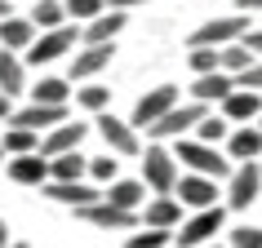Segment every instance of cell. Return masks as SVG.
<instances>
[{"mask_svg":"<svg viewBox=\"0 0 262 248\" xmlns=\"http://www.w3.org/2000/svg\"><path fill=\"white\" fill-rule=\"evenodd\" d=\"M227 244L231 248H262V226H231Z\"/></svg>","mask_w":262,"mask_h":248,"instance_id":"d590c367","label":"cell"},{"mask_svg":"<svg viewBox=\"0 0 262 248\" xmlns=\"http://www.w3.org/2000/svg\"><path fill=\"white\" fill-rule=\"evenodd\" d=\"M0 151H5V155H31V151H40V133L9 124V129L0 133Z\"/></svg>","mask_w":262,"mask_h":248,"instance_id":"484cf974","label":"cell"},{"mask_svg":"<svg viewBox=\"0 0 262 248\" xmlns=\"http://www.w3.org/2000/svg\"><path fill=\"white\" fill-rule=\"evenodd\" d=\"M222 226H227V208H222V204L200 208V213H191V217L182 221V231H173V244H178V248H200V244H213Z\"/></svg>","mask_w":262,"mask_h":248,"instance_id":"8992f818","label":"cell"},{"mask_svg":"<svg viewBox=\"0 0 262 248\" xmlns=\"http://www.w3.org/2000/svg\"><path fill=\"white\" fill-rule=\"evenodd\" d=\"M5 173H9V182H14V186H45V182L54 178V168H49V160H45L40 151H31V155H9Z\"/></svg>","mask_w":262,"mask_h":248,"instance_id":"5bb4252c","label":"cell"},{"mask_svg":"<svg viewBox=\"0 0 262 248\" xmlns=\"http://www.w3.org/2000/svg\"><path fill=\"white\" fill-rule=\"evenodd\" d=\"M31 22H36L40 31L67 27V5H62V0H36V9H31Z\"/></svg>","mask_w":262,"mask_h":248,"instance_id":"83f0119b","label":"cell"},{"mask_svg":"<svg viewBox=\"0 0 262 248\" xmlns=\"http://www.w3.org/2000/svg\"><path fill=\"white\" fill-rule=\"evenodd\" d=\"M111 58H116V40L111 44H80V54H71V80H94L102 71L111 67Z\"/></svg>","mask_w":262,"mask_h":248,"instance_id":"4fadbf2b","label":"cell"},{"mask_svg":"<svg viewBox=\"0 0 262 248\" xmlns=\"http://www.w3.org/2000/svg\"><path fill=\"white\" fill-rule=\"evenodd\" d=\"M76 107H84L89 115H102V111L111 107V89L98 84V80H89L84 89H76Z\"/></svg>","mask_w":262,"mask_h":248,"instance_id":"f546056e","label":"cell"},{"mask_svg":"<svg viewBox=\"0 0 262 248\" xmlns=\"http://www.w3.org/2000/svg\"><path fill=\"white\" fill-rule=\"evenodd\" d=\"M195 76H209V71H222V49H191L187 54Z\"/></svg>","mask_w":262,"mask_h":248,"instance_id":"836d02e7","label":"cell"},{"mask_svg":"<svg viewBox=\"0 0 262 248\" xmlns=\"http://www.w3.org/2000/svg\"><path fill=\"white\" fill-rule=\"evenodd\" d=\"M147 182L142 178H116L111 186H102V200H107L111 208H124V213H142V204H147Z\"/></svg>","mask_w":262,"mask_h":248,"instance_id":"ac0fdd59","label":"cell"},{"mask_svg":"<svg viewBox=\"0 0 262 248\" xmlns=\"http://www.w3.org/2000/svg\"><path fill=\"white\" fill-rule=\"evenodd\" d=\"M213 248H231V244H213Z\"/></svg>","mask_w":262,"mask_h":248,"instance_id":"bcb514c9","label":"cell"},{"mask_svg":"<svg viewBox=\"0 0 262 248\" xmlns=\"http://www.w3.org/2000/svg\"><path fill=\"white\" fill-rule=\"evenodd\" d=\"M124 22H129V14H120V9L98 14L94 22H84V44H111V40L124 31Z\"/></svg>","mask_w":262,"mask_h":248,"instance_id":"cb8c5ba5","label":"cell"},{"mask_svg":"<svg viewBox=\"0 0 262 248\" xmlns=\"http://www.w3.org/2000/svg\"><path fill=\"white\" fill-rule=\"evenodd\" d=\"M249 18L245 14H231V18H209L191 31V49H227V44H240L249 36Z\"/></svg>","mask_w":262,"mask_h":248,"instance_id":"3957f363","label":"cell"},{"mask_svg":"<svg viewBox=\"0 0 262 248\" xmlns=\"http://www.w3.org/2000/svg\"><path fill=\"white\" fill-rule=\"evenodd\" d=\"M71 115H67V107H45V102H27L23 111H14V120L9 124H18V129H31V133H49L54 124H67Z\"/></svg>","mask_w":262,"mask_h":248,"instance_id":"d6986e66","label":"cell"},{"mask_svg":"<svg viewBox=\"0 0 262 248\" xmlns=\"http://www.w3.org/2000/svg\"><path fill=\"white\" fill-rule=\"evenodd\" d=\"M218 115L227 124H258L262 120V93H253V89H235V93L218 107Z\"/></svg>","mask_w":262,"mask_h":248,"instance_id":"ffe728a7","label":"cell"},{"mask_svg":"<svg viewBox=\"0 0 262 248\" xmlns=\"http://www.w3.org/2000/svg\"><path fill=\"white\" fill-rule=\"evenodd\" d=\"M49 168H54V178H49V182H84V173H89V155L67 151V155H58V160H49Z\"/></svg>","mask_w":262,"mask_h":248,"instance_id":"4316f807","label":"cell"},{"mask_svg":"<svg viewBox=\"0 0 262 248\" xmlns=\"http://www.w3.org/2000/svg\"><path fill=\"white\" fill-rule=\"evenodd\" d=\"M36 22L31 18H0V49H14V54H27L36 44Z\"/></svg>","mask_w":262,"mask_h":248,"instance_id":"7402d4cb","label":"cell"},{"mask_svg":"<svg viewBox=\"0 0 262 248\" xmlns=\"http://www.w3.org/2000/svg\"><path fill=\"white\" fill-rule=\"evenodd\" d=\"M227 155H231L235 164H249V160L262 164V129L258 124H235L231 138H227Z\"/></svg>","mask_w":262,"mask_h":248,"instance_id":"44dd1931","label":"cell"},{"mask_svg":"<svg viewBox=\"0 0 262 248\" xmlns=\"http://www.w3.org/2000/svg\"><path fill=\"white\" fill-rule=\"evenodd\" d=\"M94 129H98V138L107 142V151L111 155H142V138H138V129L129 120H120V115H111V111H102V115H94Z\"/></svg>","mask_w":262,"mask_h":248,"instance_id":"52a82bcc","label":"cell"},{"mask_svg":"<svg viewBox=\"0 0 262 248\" xmlns=\"http://www.w3.org/2000/svg\"><path fill=\"white\" fill-rule=\"evenodd\" d=\"M84 133H89V124H80V120L54 124L49 133H40V155L45 160H58V155H67V151H80Z\"/></svg>","mask_w":262,"mask_h":248,"instance_id":"7c38bea8","label":"cell"},{"mask_svg":"<svg viewBox=\"0 0 262 248\" xmlns=\"http://www.w3.org/2000/svg\"><path fill=\"white\" fill-rule=\"evenodd\" d=\"M240 84H235V76H227V71H209V76H195L191 80V102H205V107H222L227 97L235 93Z\"/></svg>","mask_w":262,"mask_h":248,"instance_id":"9a60e30c","label":"cell"},{"mask_svg":"<svg viewBox=\"0 0 262 248\" xmlns=\"http://www.w3.org/2000/svg\"><path fill=\"white\" fill-rule=\"evenodd\" d=\"M258 129H262V120H258Z\"/></svg>","mask_w":262,"mask_h":248,"instance_id":"7dc6e473","label":"cell"},{"mask_svg":"<svg viewBox=\"0 0 262 248\" xmlns=\"http://www.w3.org/2000/svg\"><path fill=\"white\" fill-rule=\"evenodd\" d=\"M116 173H120V155H89V178L98 182V186H111L116 182Z\"/></svg>","mask_w":262,"mask_h":248,"instance_id":"1f68e13d","label":"cell"},{"mask_svg":"<svg viewBox=\"0 0 262 248\" xmlns=\"http://www.w3.org/2000/svg\"><path fill=\"white\" fill-rule=\"evenodd\" d=\"M0 93H27V62H23V54H14V49H0Z\"/></svg>","mask_w":262,"mask_h":248,"instance_id":"603a6c76","label":"cell"},{"mask_svg":"<svg viewBox=\"0 0 262 248\" xmlns=\"http://www.w3.org/2000/svg\"><path fill=\"white\" fill-rule=\"evenodd\" d=\"M245 44H249V49H253V54L262 58V31H249V36H245Z\"/></svg>","mask_w":262,"mask_h":248,"instance_id":"60d3db41","label":"cell"},{"mask_svg":"<svg viewBox=\"0 0 262 248\" xmlns=\"http://www.w3.org/2000/svg\"><path fill=\"white\" fill-rule=\"evenodd\" d=\"M142 226H151V231H178L182 226V200L178 195H151L142 204Z\"/></svg>","mask_w":262,"mask_h":248,"instance_id":"e0dca14e","label":"cell"},{"mask_svg":"<svg viewBox=\"0 0 262 248\" xmlns=\"http://www.w3.org/2000/svg\"><path fill=\"white\" fill-rule=\"evenodd\" d=\"M169 244H173V231H151V226H138L124 239V248H169Z\"/></svg>","mask_w":262,"mask_h":248,"instance_id":"d6a6232c","label":"cell"},{"mask_svg":"<svg viewBox=\"0 0 262 248\" xmlns=\"http://www.w3.org/2000/svg\"><path fill=\"white\" fill-rule=\"evenodd\" d=\"M253 62H258V54H253L245 40H240V44H227V49H222V71H227V76H235V80H240V76H245Z\"/></svg>","mask_w":262,"mask_h":248,"instance_id":"f1b7e54d","label":"cell"},{"mask_svg":"<svg viewBox=\"0 0 262 248\" xmlns=\"http://www.w3.org/2000/svg\"><path fill=\"white\" fill-rule=\"evenodd\" d=\"M27 93H31V102H45V107H67V102H71L67 80H58V76H40Z\"/></svg>","mask_w":262,"mask_h":248,"instance_id":"d4e9b609","label":"cell"},{"mask_svg":"<svg viewBox=\"0 0 262 248\" xmlns=\"http://www.w3.org/2000/svg\"><path fill=\"white\" fill-rule=\"evenodd\" d=\"M0 18H14V9H9V0H0Z\"/></svg>","mask_w":262,"mask_h":248,"instance_id":"7bdbcfd3","label":"cell"},{"mask_svg":"<svg viewBox=\"0 0 262 248\" xmlns=\"http://www.w3.org/2000/svg\"><path fill=\"white\" fill-rule=\"evenodd\" d=\"M142 5H151V0H111V9H120V14H134Z\"/></svg>","mask_w":262,"mask_h":248,"instance_id":"74e56055","label":"cell"},{"mask_svg":"<svg viewBox=\"0 0 262 248\" xmlns=\"http://www.w3.org/2000/svg\"><path fill=\"white\" fill-rule=\"evenodd\" d=\"M173 195L182 200V208L200 213V208H213V204H218V182H213V178H200V173H182Z\"/></svg>","mask_w":262,"mask_h":248,"instance_id":"2e32d148","label":"cell"},{"mask_svg":"<svg viewBox=\"0 0 262 248\" xmlns=\"http://www.w3.org/2000/svg\"><path fill=\"white\" fill-rule=\"evenodd\" d=\"M182 102V93H178V84H156V89H147V93L138 97V102H134V115H129V124H134V129H151V124H160L169 115V111L178 107Z\"/></svg>","mask_w":262,"mask_h":248,"instance_id":"5b68a950","label":"cell"},{"mask_svg":"<svg viewBox=\"0 0 262 248\" xmlns=\"http://www.w3.org/2000/svg\"><path fill=\"white\" fill-rule=\"evenodd\" d=\"M80 40H84V31H76L71 22L67 27H54V31H40L36 44L23 54V62H27V67H49V62H58L62 54H71Z\"/></svg>","mask_w":262,"mask_h":248,"instance_id":"277c9868","label":"cell"},{"mask_svg":"<svg viewBox=\"0 0 262 248\" xmlns=\"http://www.w3.org/2000/svg\"><path fill=\"white\" fill-rule=\"evenodd\" d=\"M173 155H178L182 173H200V178H213V182H227L231 168H235L231 155H222L218 146H209V142H200V138H178Z\"/></svg>","mask_w":262,"mask_h":248,"instance_id":"6da1fadb","label":"cell"},{"mask_svg":"<svg viewBox=\"0 0 262 248\" xmlns=\"http://www.w3.org/2000/svg\"><path fill=\"white\" fill-rule=\"evenodd\" d=\"M240 14H262V0H235Z\"/></svg>","mask_w":262,"mask_h":248,"instance_id":"ab89813d","label":"cell"},{"mask_svg":"<svg viewBox=\"0 0 262 248\" xmlns=\"http://www.w3.org/2000/svg\"><path fill=\"white\" fill-rule=\"evenodd\" d=\"M76 217L94 231H138L142 226V213H124V208H111L107 200L102 204H89V208H76Z\"/></svg>","mask_w":262,"mask_h":248,"instance_id":"30bf717a","label":"cell"},{"mask_svg":"<svg viewBox=\"0 0 262 248\" xmlns=\"http://www.w3.org/2000/svg\"><path fill=\"white\" fill-rule=\"evenodd\" d=\"M195 138H200V142H209V146H218V142H227V138H231V124L222 120V115H213V111H209L205 120L195 124Z\"/></svg>","mask_w":262,"mask_h":248,"instance_id":"4dcf8cb0","label":"cell"},{"mask_svg":"<svg viewBox=\"0 0 262 248\" xmlns=\"http://www.w3.org/2000/svg\"><path fill=\"white\" fill-rule=\"evenodd\" d=\"M67 5V18H80V22H94L98 14H107V0H62Z\"/></svg>","mask_w":262,"mask_h":248,"instance_id":"e575fe53","label":"cell"},{"mask_svg":"<svg viewBox=\"0 0 262 248\" xmlns=\"http://www.w3.org/2000/svg\"><path fill=\"white\" fill-rule=\"evenodd\" d=\"M235 84H240V89H253V93H262V58H258V62H253V67H249Z\"/></svg>","mask_w":262,"mask_h":248,"instance_id":"8d00e7d4","label":"cell"},{"mask_svg":"<svg viewBox=\"0 0 262 248\" xmlns=\"http://www.w3.org/2000/svg\"><path fill=\"white\" fill-rule=\"evenodd\" d=\"M0 248H14V235H9V221L0 217Z\"/></svg>","mask_w":262,"mask_h":248,"instance_id":"b9f144b4","label":"cell"},{"mask_svg":"<svg viewBox=\"0 0 262 248\" xmlns=\"http://www.w3.org/2000/svg\"><path fill=\"white\" fill-rule=\"evenodd\" d=\"M9 120H14V97L0 93V124H9Z\"/></svg>","mask_w":262,"mask_h":248,"instance_id":"f35d334b","label":"cell"},{"mask_svg":"<svg viewBox=\"0 0 262 248\" xmlns=\"http://www.w3.org/2000/svg\"><path fill=\"white\" fill-rule=\"evenodd\" d=\"M14 248H31V244H23V239H14Z\"/></svg>","mask_w":262,"mask_h":248,"instance_id":"f6af8a7d","label":"cell"},{"mask_svg":"<svg viewBox=\"0 0 262 248\" xmlns=\"http://www.w3.org/2000/svg\"><path fill=\"white\" fill-rule=\"evenodd\" d=\"M5 164H9V155H5V151H0V168H5Z\"/></svg>","mask_w":262,"mask_h":248,"instance_id":"ee69618b","label":"cell"},{"mask_svg":"<svg viewBox=\"0 0 262 248\" xmlns=\"http://www.w3.org/2000/svg\"><path fill=\"white\" fill-rule=\"evenodd\" d=\"M138 160H142V182H147V191H151V195H173V191H178L182 164H178V155L169 151L165 142H151Z\"/></svg>","mask_w":262,"mask_h":248,"instance_id":"7a4b0ae2","label":"cell"},{"mask_svg":"<svg viewBox=\"0 0 262 248\" xmlns=\"http://www.w3.org/2000/svg\"><path fill=\"white\" fill-rule=\"evenodd\" d=\"M258 195H262V164L258 160L235 164L231 178H227V208H231V213H245V208H253Z\"/></svg>","mask_w":262,"mask_h":248,"instance_id":"ba28073f","label":"cell"},{"mask_svg":"<svg viewBox=\"0 0 262 248\" xmlns=\"http://www.w3.org/2000/svg\"><path fill=\"white\" fill-rule=\"evenodd\" d=\"M205 115H209L205 102H191V97H187V102H178V107L169 111L160 124H151V129H147V138L169 142V138H182V133H195V124L205 120Z\"/></svg>","mask_w":262,"mask_h":248,"instance_id":"9c48e42d","label":"cell"},{"mask_svg":"<svg viewBox=\"0 0 262 248\" xmlns=\"http://www.w3.org/2000/svg\"><path fill=\"white\" fill-rule=\"evenodd\" d=\"M40 195H45V200H54V204H67L71 213H76V208H89V204H102L98 182H45Z\"/></svg>","mask_w":262,"mask_h":248,"instance_id":"8fae6325","label":"cell"}]
</instances>
